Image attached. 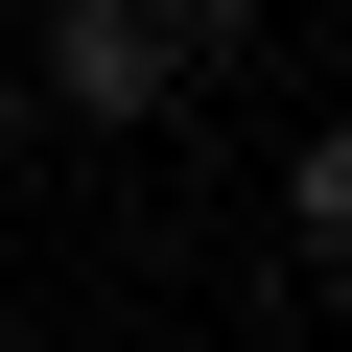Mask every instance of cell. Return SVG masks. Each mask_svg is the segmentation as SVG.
I'll use <instances>...</instances> for the list:
<instances>
[{"label":"cell","mask_w":352,"mask_h":352,"mask_svg":"<svg viewBox=\"0 0 352 352\" xmlns=\"http://www.w3.org/2000/svg\"><path fill=\"white\" fill-rule=\"evenodd\" d=\"M24 94H47V118H94V141H164V118L212 94V71L164 47L141 0H24Z\"/></svg>","instance_id":"cell-1"},{"label":"cell","mask_w":352,"mask_h":352,"mask_svg":"<svg viewBox=\"0 0 352 352\" xmlns=\"http://www.w3.org/2000/svg\"><path fill=\"white\" fill-rule=\"evenodd\" d=\"M282 258L352 305V94H329V118H305V164H282Z\"/></svg>","instance_id":"cell-2"},{"label":"cell","mask_w":352,"mask_h":352,"mask_svg":"<svg viewBox=\"0 0 352 352\" xmlns=\"http://www.w3.org/2000/svg\"><path fill=\"white\" fill-rule=\"evenodd\" d=\"M141 24L188 47V71H258V24H282V0H141Z\"/></svg>","instance_id":"cell-3"},{"label":"cell","mask_w":352,"mask_h":352,"mask_svg":"<svg viewBox=\"0 0 352 352\" xmlns=\"http://www.w3.org/2000/svg\"><path fill=\"white\" fill-rule=\"evenodd\" d=\"M24 141H47V94H24V71H0V164H24Z\"/></svg>","instance_id":"cell-4"}]
</instances>
